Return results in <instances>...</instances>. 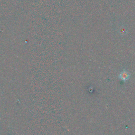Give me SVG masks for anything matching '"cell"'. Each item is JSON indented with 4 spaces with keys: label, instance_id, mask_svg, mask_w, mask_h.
Wrapping results in <instances>:
<instances>
[{
    "label": "cell",
    "instance_id": "1",
    "mask_svg": "<svg viewBox=\"0 0 135 135\" xmlns=\"http://www.w3.org/2000/svg\"><path fill=\"white\" fill-rule=\"evenodd\" d=\"M130 74L129 72L125 70H123V71H122L119 75V78L123 81H126L128 80L130 78Z\"/></svg>",
    "mask_w": 135,
    "mask_h": 135
}]
</instances>
